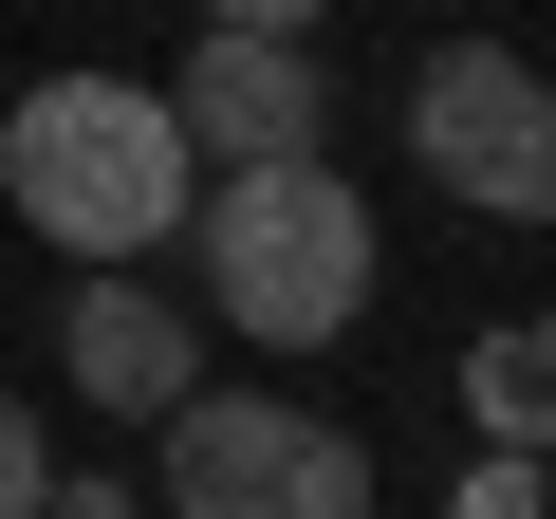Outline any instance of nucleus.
Segmentation results:
<instances>
[{
    "instance_id": "1",
    "label": "nucleus",
    "mask_w": 556,
    "mask_h": 519,
    "mask_svg": "<svg viewBox=\"0 0 556 519\" xmlns=\"http://www.w3.org/2000/svg\"><path fill=\"white\" fill-rule=\"evenodd\" d=\"M186 130H167V93H130V75H38L20 112H0V204H20L75 279H130L149 241H186Z\"/></svg>"
},
{
    "instance_id": "2",
    "label": "nucleus",
    "mask_w": 556,
    "mask_h": 519,
    "mask_svg": "<svg viewBox=\"0 0 556 519\" xmlns=\"http://www.w3.org/2000/svg\"><path fill=\"white\" fill-rule=\"evenodd\" d=\"M186 260H204V316L260 334V353H334L371 316V204L334 149L298 167H204L186 186Z\"/></svg>"
},
{
    "instance_id": "3",
    "label": "nucleus",
    "mask_w": 556,
    "mask_h": 519,
    "mask_svg": "<svg viewBox=\"0 0 556 519\" xmlns=\"http://www.w3.org/2000/svg\"><path fill=\"white\" fill-rule=\"evenodd\" d=\"M149 519H371V445L298 390H186Z\"/></svg>"
},
{
    "instance_id": "4",
    "label": "nucleus",
    "mask_w": 556,
    "mask_h": 519,
    "mask_svg": "<svg viewBox=\"0 0 556 519\" xmlns=\"http://www.w3.org/2000/svg\"><path fill=\"white\" fill-rule=\"evenodd\" d=\"M408 167L464 223H556V75L501 56V38H445L408 75Z\"/></svg>"
},
{
    "instance_id": "5",
    "label": "nucleus",
    "mask_w": 556,
    "mask_h": 519,
    "mask_svg": "<svg viewBox=\"0 0 556 519\" xmlns=\"http://www.w3.org/2000/svg\"><path fill=\"white\" fill-rule=\"evenodd\" d=\"M167 130H186V167H298V149H334V75H316V38H186Z\"/></svg>"
},
{
    "instance_id": "6",
    "label": "nucleus",
    "mask_w": 556,
    "mask_h": 519,
    "mask_svg": "<svg viewBox=\"0 0 556 519\" xmlns=\"http://www.w3.org/2000/svg\"><path fill=\"white\" fill-rule=\"evenodd\" d=\"M56 371H75L112 427H167V408L204 390V334H186L149 279H75V316H56Z\"/></svg>"
},
{
    "instance_id": "7",
    "label": "nucleus",
    "mask_w": 556,
    "mask_h": 519,
    "mask_svg": "<svg viewBox=\"0 0 556 519\" xmlns=\"http://www.w3.org/2000/svg\"><path fill=\"white\" fill-rule=\"evenodd\" d=\"M464 408H482V445H556V316H501L482 353H464Z\"/></svg>"
},
{
    "instance_id": "8",
    "label": "nucleus",
    "mask_w": 556,
    "mask_h": 519,
    "mask_svg": "<svg viewBox=\"0 0 556 519\" xmlns=\"http://www.w3.org/2000/svg\"><path fill=\"white\" fill-rule=\"evenodd\" d=\"M38 501H56V445H38V408H20V390H0V519H38Z\"/></svg>"
},
{
    "instance_id": "9",
    "label": "nucleus",
    "mask_w": 556,
    "mask_h": 519,
    "mask_svg": "<svg viewBox=\"0 0 556 519\" xmlns=\"http://www.w3.org/2000/svg\"><path fill=\"white\" fill-rule=\"evenodd\" d=\"M38 519H149V482H130V464H56V501H38Z\"/></svg>"
},
{
    "instance_id": "10",
    "label": "nucleus",
    "mask_w": 556,
    "mask_h": 519,
    "mask_svg": "<svg viewBox=\"0 0 556 519\" xmlns=\"http://www.w3.org/2000/svg\"><path fill=\"white\" fill-rule=\"evenodd\" d=\"M334 0H204V38H316Z\"/></svg>"
},
{
    "instance_id": "11",
    "label": "nucleus",
    "mask_w": 556,
    "mask_h": 519,
    "mask_svg": "<svg viewBox=\"0 0 556 519\" xmlns=\"http://www.w3.org/2000/svg\"><path fill=\"white\" fill-rule=\"evenodd\" d=\"M464 519H538V464H519V445H482V482H464Z\"/></svg>"
}]
</instances>
